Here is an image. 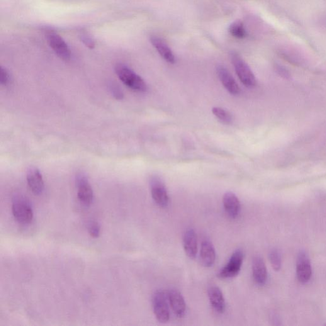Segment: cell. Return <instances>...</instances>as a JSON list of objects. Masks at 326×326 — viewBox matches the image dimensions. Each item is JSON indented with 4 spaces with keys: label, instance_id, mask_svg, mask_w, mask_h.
<instances>
[{
    "label": "cell",
    "instance_id": "cell-2",
    "mask_svg": "<svg viewBox=\"0 0 326 326\" xmlns=\"http://www.w3.org/2000/svg\"><path fill=\"white\" fill-rule=\"evenodd\" d=\"M232 61L241 82L249 88H253L256 86V79L245 61L236 53H232Z\"/></svg>",
    "mask_w": 326,
    "mask_h": 326
},
{
    "label": "cell",
    "instance_id": "cell-3",
    "mask_svg": "<svg viewBox=\"0 0 326 326\" xmlns=\"http://www.w3.org/2000/svg\"><path fill=\"white\" fill-rule=\"evenodd\" d=\"M150 186L152 199L155 203L160 207H167L169 203V196L162 179L158 176L152 177L150 181Z\"/></svg>",
    "mask_w": 326,
    "mask_h": 326
},
{
    "label": "cell",
    "instance_id": "cell-10",
    "mask_svg": "<svg viewBox=\"0 0 326 326\" xmlns=\"http://www.w3.org/2000/svg\"><path fill=\"white\" fill-rule=\"evenodd\" d=\"M297 277L299 281L302 283L310 281L312 274L311 263L308 255L305 252H301L299 255L296 267Z\"/></svg>",
    "mask_w": 326,
    "mask_h": 326
},
{
    "label": "cell",
    "instance_id": "cell-16",
    "mask_svg": "<svg viewBox=\"0 0 326 326\" xmlns=\"http://www.w3.org/2000/svg\"><path fill=\"white\" fill-rule=\"evenodd\" d=\"M209 300L211 306L216 312L224 313L226 308L225 298L221 289L218 286H211L208 289Z\"/></svg>",
    "mask_w": 326,
    "mask_h": 326
},
{
    "label": "cell",
    "instance_id": "cell-1",
    "mask_svg": "<svg viewBox=\"0 0 326 326\" xmlns=\"http://www.w3.org/2000/svg\"><path fill=\"white\" fill-rule=\"evenodd\" d=\"M115 70L119 79L129 88L136 92L147 91V85L144 80L127 66L123 64L117 65Z\"/></svg>",
    "mask_w": 326,
    "mask_h": 326
},
{
    "label": "cell",
    "instance_id": "cell-11",
    "mask_svg": "<svg viewBox=\"0 0 326 326\" xmlns=\"http://www.w3.org/2000/svg\"><path fill=\"white\" fill-rule=\"evenodd\" d=\"M216 72L219 78L228 91L232 95L240 94V88L234 78L231 75L230 72L224 66L219 65L216 67Z\"/></svg>",
    "mask_w": 326,
    "mask_h": 326
},
{
    "label": "cell",
    "instance_id": "cell-21",
    "mask_svg": "<svg viewBox=\"0 0 326 326\" xmlns=\"http://www.w3.org/2000/svg\"><path fill=\"white\" fill-rule=\"evenodd\" d=\"M269 257L272 267L276 271H279L282 266L281 256L280 253L277 250H272L270 252Z\"/></svg>",
    "mask_w": 326,
    "mask_h": 326
},
{
    "label": "cell",
    "instance_id": "cell-24",
    "mask_svg": "<svg viewBox=\"0 0 326 326\" xmlns=\"http://www.w3.org/2000/svg\"><path fill=\"white\" fill-rule=\"evenodd\" d=\"M110 89L112 93L113 94L114 96L117 99H122L123 98V92L121 91V90L118 86H116V85L111 84Z\"/></svg>",
    "mask_w": 326,
    "mask_h": 326
},
{
    "label": "cell",
    "instance_id": "cell-14",
    "mask_svg": "<svg viewBox=\"0 0 326 326\" xmlns=\"http://www.w3.org/2000/svg\"><path fill=\"white\" fill-rule=\"evenodd\" d=\"M183 246L185 253L190 259H194L198 252V240L193 229H189L185 232L183 237Z\"/></svg>",
    "mask_w": 326,
    "mask_h": 326
},
{
    "label": "cell",
    "instance_id": "cell-7",
    "mask_svg": "<svg viewBox=\"0 0 326 326\" xmlns=\"http://www.w3.org/2000/svg\"><path fill=\"white\" fill-rule=\"evenodd\" d=\"M47 40L50 47L57 53L58 57L66 62L70 60L71 52L69 46L62 37L57 34L51 33L47 34Z\"/></svg>",
    "mask_w": 326,
    "mask_h": 326
},
{
    "label": "cell",
    "instance_id": "cell-17",
    "mask_svg": "<svg viewBox=\"0 0 326 326\" xmlns=\"http://www.w3.org/2000/svg\"><path fill=\"white\" fill-rule=\"evenodd\" d=\"M252 274L255 283L261 286L266 283L267 278V269L261 257L256 256L253 259Z\"/></svg>",
    "mask_w": 326,
    "mask_h": 326
},
{
    "label": "cell",
    "instance_id": "cell-19",
    "mask_svg": "<svg viewBox=\"0 0 326 326\" xmlns=\"http://www.w3.org/2000/svg\"><path fill=\"white\" fill-rule=\"evenodd\" d=\"M212 113L222 123L226 124V125L232 123L233 118L232 114L229 113L225 109L221 108V107H213Z\"/></svg>",
    "mask_w": 326,
    "mask_h": 326
},
{
    "label": "cell",
    "instance_id": "cell-12",
    "mask_svg": "<svg viewBox=\"0 0 326 326\" xmlns=\"http://www.w3.org/2000/svg\"><path fill=\"white\" fill-rule=\"evenodd\" d=\"M27 182L34 194L39 195L44 190V182L40 170L35 167H31L27 172Z\"/></svg>",
    "mask_w": 326,
    "mask_h": 326
},
{
    "label": "cell",
    "instance_id": "cell-15",
    "mask_svg": "<svg viewBox=\"0 0 326 326\" xmlns=\"http://www.w3.org/2000/svg\"><path fill=\"white\" fill-rule=\"evenodd\" d=\"M201 263L205 267L212 266L215 263L216 253L212 243L209 240L202 242L200 254H199Z\"/></svg>",
    "mask_w": 326,
    "mask_h": 326
},
{
    "label": "cell",
    "instance_id": "cell-25",
    "mask_svg": "<svg viewBox=\"0 0 326 326\" xmlns=\"http://www.w3.org/2000/svg\"><path fill=\"white\" fill-rule=\"evenodd\" d=\"M276 70L279 75H281L282 77L284 78V79H288L290 78V74H289L288 70L285 69L284 68L279 66L278 67H277Z\"/></svg>",
    "mask_w": 326,
    "mask_h": 326
},
{
    "label": "cell",
    "instance_id": "cell-22",
    "mask_svg": "<svg viewBox=\"0 0 326 326\" xmlns=\"http://www.w3.org/2000/svg\"><path fill=\"white\" fill-rule=\"evenodd\" d=\"M88 232L92 238H98L100 234V226L97 222H92L88 226Z\"/></svg>",
    "mask_w": 326,
    "mask_h": 326
},
{
    "label": "cell",
    "instance_id": "cell-4",
    "mask_svg": "<svg viewBox=\"0 0 326 326\" xmlns=\"http://www.w3.org/2000/svg\"><path fill=\"white\" fill-rule=\"evenodd\" d=\"M168 296L162 291H157L153 297V309L155 317L160 323H167L170 319Z\"/></svg>",
    "mask_w": 326,
    "mask_h": 326
},
{
    "label": "cell",
    "instance_id": "cell-13",
    "mask_svg": "<svg viewBox=\"0 0 326 326\" xmlns=\"http://www.w3.org/2000/svg\"><path fill=\"white\" fill-rule=\"evenodd\" d=\"M224 208L231 218L236 219L239 215L241 205L239 199L232 192H227L223 199Z\"/></svg>",
    "mask_w": 326,
    "mask_h": 326
},
{
    "label": "cell",
    "instance_id": "cell-8",
    "mask_svg": "<svg viewBox=\"0 0 326 326\" xmlns=\"http://www.w3.org/2000/svg\"><path fill=\"white\" fill-rule=\"evenodd\" d=\"M78 198L85 204H90L93 199L94 194L88 179L84 174H80L77 176Z\"/></svg>",
    "mask_w": 326,
    "mask_h": 326
},
{
    "label": "cell",
    "instance_id": "cell-23",
    "mask_svg": "<svg viewBox=\"0 0 326 326\" xmlns=\"http://www.w3.org/2000/svg\"><path fill=\"white\" fill-rule=\"evenodd\" d=\"M10 81V75L8 71L4 67H1L0 72V83L3 86H7Z\"/></svg>",
    "mask_w": 326,
    "mask_h": 326
},
{
    "label": "cell",
    "instance_id": "cell-5",
    "mask_svg": "<svg viewBox=\"0 0 326 326\" xmlns=\"http://www.w3.org/2000/svg\"><path fill=\"white\" fill-rule=\"evenodd\" d=\"M243 261V252L238 249L231 256L227 264L221 269L218 277L221 279L233 278L240 273Z\"/></svg>",
    "mask_w": 326,
    "mask_h": 326
},
{
    "label": "cell",
    "instance_id": "cell-18",
    "mask_svg": "<svg viewBox=\"0 0 326 326\" xmlns=\"http://www.w3.org/2000/svg\"><path fill=\"white\" fill-rule=\"evenodd\" d=\"M150 42L163 59L168 63L174 64L175 58L174 53L161 38L157 37L156 36H152L150 38Z\"/></svg>",
    "mask_w": 326,
    "mask_h": 326
},
{
    "label": "cell",
    "instance_id": "cell-6",
    "mask_svg": "<svg viewBox=\"0 0 326 326\" xmlns=\"http://www.w3.org/2000/svg\"><path fill=\"white\" fill-rule=\"evenodd\" d=\"M12 213L16 220L22 224H28L33 218V212L30 204L24 199H19L14 202Z\"/></svg>",
    "mask_w": 326,
    "mask_h": 326
},
{
    "label": "cell",
    "instance_id": "cell-9",
    "mask_svg": "<svg viewBox=\"0 0 326 326\" xmlns=\"http://www.w3.org/2000/svg\"><path fill=\"white\" fill-rule=\"evenodd\" d=\"M167 296L175 315L177 317H183L186 312V304L181 293L175 289H171Z\"/></svg>",
    "mask_w": 326,
    "mask_h": 326
},
{
    "label": "cell",
    "instance_id": "cell-20",
    "mask_svg": "<svg viewBox=\"0 0 326 326\" xmlns=\"http://www.w3.org/2000/svg\"><path fill=\"white\" fill-rule=\"evenodd\" d=\"M230 32L232 35L238 38H245L247 35L244 26L240 22H235L230 27Z\"/></svg>",
    "mask_w": 326,
    "mask_h": 326
}]
</instances>
